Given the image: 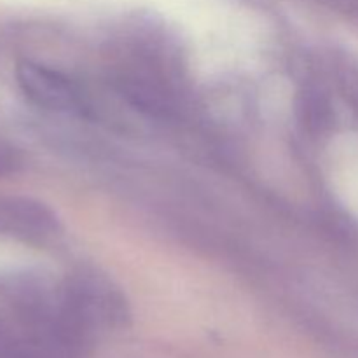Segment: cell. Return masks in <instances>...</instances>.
I'll list each match as a JSON object with an SVG mask.
<instances>
[{
  "label": "cell",
  "mask_w": 358,
  "mask_h": 358,
  "mask_svg": "<svg viewBox=\"0 0 358 358\" xmlns=\"http://www.w3.org/2000/svg\"><path fill=\"white\" fill-rule=\"evenodd\" d=\"M297 117L304 131L322 135L332 122V107L327 94L315 84H306L296 101Z\"/></svg>",
  "instance_id": "obj_3"
},
{
  "label": "cell",
  "mask_w": 358,
  "mask_h": 358,
  "mask_svg": "<svg viewBox=\"0 0 358 358\" xmlns=\"http://www.w3.org/2000/svg\"><path fill=\"white\" fill-rule=\"evenodd\" d=\"M17 166H20V159H17L14 149H10L3 140H0V177L13 173Z\"/></svg>",
  "instance_id": "obj_4"
},
{
  "label": "cell",
  "mask_w": 358,
  "mask_h": 358,
  "mask_svg": "<svg viewBox=\"0 0 358 358\" xmlns=\"http://www.w3.org/2000/svg\"><path fill=\"white\" fill-rule=\"evenodd\" d=\"M119 93L149 115H168L177 108V94L159 66L133 59L119 69L114 79Z\"/></svg>",
  "instance_id": "obj_2"
},
{
  "label": "cell",
  "mask_w": 358,
  "mask_h": 358,
  "mask_svg": "<svg viewBox=\"0 0 358 358\" xmlns=\"http://www.w3.org/2000/svg\"><path fill=\"white\" fill-rule=\"evenodd\" d=\"M17 86L38 108L58 114H84L90 108L79 84L59 70L24 59L16 66Z\"/></svg>",
  "instance_id": "obj_1"
},
{
  "label": "cell",
  "mask_w": 358,
  "mask_h": 358,
  "mask_svg": "<svg viewBox=\"0 0 358 358\" xmlns=\"http://www.w3.org/2000/svg\"><path fill=\"white\" fill-rule=\"evenodd\" d=\"M3 199H6V196H0V231H2V215H3Z\"/></svg>",
  "instance_id": "obj_5"
}]
</instances>
